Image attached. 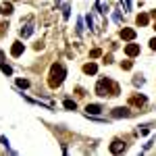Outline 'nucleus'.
<instances>
[{
  "label": "nucleus",
  "instance_id": "f257e3e1",
  "mask_svg": "<svg viewBox=\"0 0 156 156\" xmlns=\"http://www.w3.org/2000/svg\"><path fill=\"white\" fill-rule=\"evenodd\" d=\"M96 94L98 96H117L119 94V85L115 83V81H110V79H100L96 85Z\"/></svg>",
  "mask_w": 156,
  "mask_h": 156
},
{
  "label": "nucleus",
  "instance_id": "f03ea898",
  "mask_svg": "<svg viewBox=\"0 0 156 156\" xmlns=\"http://www.w3.org/2000/svg\"><path fill=\"white\" fill-rule=\"evenodd\" d=\"M62 79H65V67L62 65H52V69H50V85L58 87L62 83Z\"/></svg>",
  "mask_w": 156,
  "mask_h": 156
},
{
  "label": "nucleus",
  "instance_id": "7ed1b4c3",
  "mask_svg": "<svg viewBox=\"0 0 156 156\" xmlns=\"http://www.w3.org/2000/svg\"><path fill=\"white\" fill-rule=\"evenodd\" d=\"M11 54L12 56H21V54H23V44H21V42H15L12 48H11Z\"/></svg>",
  "mask_w": 156,
  "mask_h": 156
},
{
  "label": "nucleus",
  "instance_id": "20e7f679",
  "mask_svg": "<svg viewBox=\"0 0 156 156\" xmlns=\"http://www.w3.org/2000/svg\"><path fill=\"white\" fill-rule=\"evenodd\" d=\"M125 52H127V56H137V54H140V46H137V44H129V46L125 48Z\"/></svg>",
  "mask_w": 156,
  "mask_h": 156
},
{
  "label": "nucleus",
  "instance_id": "39448f33",
  "mask_svg": "<svg viewBox=\"0 0 156 156\" xmlns=\"http://www.w3.org/2000/svg\"><path fill=\"white\" fill-rule=\"evenodd\" d=\"M121 150H125V144H123V142H119V140H117V142H112V146H110V152L119 154Z\"/></svg>",
  "mask_w": 156,
  "mask_h": 156
},
{
  "label": "nucleus",
  "instance_id": "423d86ee",
  "mask_svg": "<svg viewBox=\"0 0 156 156\" xmlns=\"http://www.w3.org/2000/svg\"><path fill=\"white\" fill-rule=\"evenodd\" d=\"M112 117H129V108H115Z\"/></svg>",
  "mask_w": 156,
  "mask_h": 156
},
{
  "label": "nucleus",
  "instance_id": "0eeeda50",
  "mask_svg": "<svg viewBox=\"0 0 156 156\" xmlns=\"http://www.w3.org/2000/svg\"><path fill=\"white\" fill-rule=\"evenodd\" d=\"M96 71H98V67L94 65V62H87V65H83V73H87V75H94Z\"/></svg>",
  "mask_w": 156,
  "mask_h": 156
},
{
  "label": "nucleus",
  "instance_id": "6e6552de",
  "mask_svg": "<svg viewBox=\"0 0 156 156\" xmlns=\"http://www.w3.org/2000/svg\"><path fill=\"white\" fill-rule=\"evenodd\" d=\"M85 110H87V115H100V110H102V108L98 106V104H87Z\"/></svg>",
  "mask_w": 156,
  "mask_h": 156
},
{
  "label": "nucleus",
  "instance_id": "1a4fd4ad",
  "mask_svg": "<svg viewBox=\"0 0 156 156\" xmlns=\"http://www.w3.org/2000/svg\"><path fill=\"white\" fill-rule=\"evenodd\" d=\"M121 37H123V40H133V37H135V31H133V29H123V31H121Z\"/></svg>",
  "mask_w": 156,
  "mask_h": 156
},
{
  "label": "nucleus",
  "instance_id": "9d476101",
  "mask_svg": "<svg viewBox=\"0 0 156 156\" xmlns=\"http://www.w3.org/2000/svg\"><path fill=\"white\" fill-rule=\"evenodd\" d=\"M146 98L144 96H131V100H129V104H133V106H140V104H144Z\"/></svg>",
  "mask_w": 156,
  "mask_h": 156
},
{
  "label": "nucleus",
  "instance_id": "9b49d317",
  "mask_svg": "<svg viewBox=\"0 0 156 156\" xmlns=\"http://www.w3.org/2000/svg\"><path fill=\"white\" fill-rule=\"evenodd\" d=\"M0 12H2V15H11L12 12V4L11 2H4V4L0 6Z\"/></svg>",
  "mask_w": 156,
  "mask_h": 156
},
{
  "label": "nucleus",
  "instance_id": "f8f14e48",
  "mask_svg": "<svg viewBox=\"0 0 156 156\" xmlns=\"http://www.w3.org/2000/svg\"><path fill=\"white\" fill-rule=\"evenodd\" d=\"M148 21H150L148 15H137V23H140V25H148Z\"/></svg>",
  "mask_w": 156,
  "mask_h": 156
},
{
  "label": "nucleus",
  "instance_id": "ddd939ff",
  "mask_svg": "<svg viewBox=\"0 0 156 156\" xmlns=\"http://www.w3.org/2000/svg\"><path fill=\"white\" fill-rule=\"evenodd\" d=\"M65 108H69V110H75V102H73V100H65Z\"/></svg>",
  "mask_w": 156,
  "mask_h": 156
},
{
  "label": "nucleus",
  "instance_id": "4468645a",
  "mask_svg": "<svg viewBox=\"0 0 156 156\" xmlns=\"http://www.w3.org/2000/svg\"><path fill=\"white\" fill-rule=\"evenodd\" d=\"M17 83H19V87H27V85H29V81H27V79H19Z\"/></svg>",
  "mask_w": 156,
  "mask_h": 156
},
{
  "label": "nucleus",
  "instance_id": "2eb2a0df",
  "mask_svg": "<svg viewBox=\"0 0 156 156\" xmlns=\"http://www.w3.org/2000/svg\"><path fill=\"white\" fill-rule=\"evenodd\" d=\"M2 71L6 73V75H11V73H12V69L9 67V65H2Z\"/></svg>",
  "mask_w": 156,
  "mask_h": 156
},
{
  "label": "nucleus",
  "instance_id": "dca6fc26",
  "mask_svg": "<svg viewBox=\"0 0 156 156\" xmlns=\"http://www.w3.org/2000/svg\"><path fill=\"white\" fill-rule=\"evenodd\" d=\"M121 67H123V69H131V60H125Z\"/></svg>",
  "mask_w": 156,
  "mask_h": 156
},
{
  "label": "nucleus",
  "instance_id": "f3484780",
  "mask_svg": "<svg viewBox=\"0 0 156 156\" xmlns=\"http://www.w3.org/2000/svg\"><path fill=\"white\" fill-rule=\"evenodd\" d=\"M96 56H100V50H98V48L92 50V58H96Z\"/></svg>",
  "mask_w": 156,
  "mask_h": 156
},
{
  "label": "nucleus",
  "instance_id": "a211bd4d",
  "mask_svg": "<svg viewBox=\"0 0 156 156\" xmlns=\"http://www.w3.org/2000/svg\"><path fill=\"white\" fill-rule=\"evenodd\" d=\"M150 46H152V50H156V37L152 40V42H150Z\"/></svg>",
  "mask_w": 156,
  "mask_h": 156
}]
</instances>
